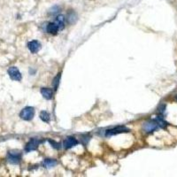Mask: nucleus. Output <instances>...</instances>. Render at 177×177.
I'll return each mask as SVG.
<instances>
[{
	"label": "nucleus",
	"mask_w": 177,
	"mask_h": 177,
	"mask_svg": "<svg viewBox=\"0 0 177 177\" xmlns=\"http://www.w3.org/2000/svg\"><path fill=\"white\" fill-rule=\"evenodd\" d=\"M58 27H59V29H63L65 27V17L63 15H59L57 16L56 20L54 21Z\"/></svg>",
	"instance_id": "9b49d317"
},
{
	"label": "nucleus",
	"mask_w": 177,
	"mask_h": 177,
	"mask_svg": "<svg viewBox=\"0 0 177 177\" xmlns=\"http://www.w3.org/2000/svg\"><path fill=\"white\" fill-rule=\"evenodd\" d=\"M40 144V141L38 139H31L27 144L26 147H25V151H35V150H36L37 149V147H38V145Z\"/></svg>",
	"instance_id": "39448f33"
},
{
	"label": "nucleus",
	"mask_w": 177,
	"mask_h": 177,
	"mask_svg": "<svg viewBox=\"0 0 177 177\" xmlns=\"http://www.w3.org/2000/svg\"><path fill=\"white\" fill-rule=\"evenodd\" d=\"M27 48L32 53H38V51L41 49V44L36 40H33V41L28 42Z\"/></svg>",
	"instance_id": "0eeeda50"
},
{
	"label": "nucleus",
	"mask_w": 177,
	"mask_h": 177,
	"mask_svg": "<svg viewBox=\"0 0 177 177\" xmlns=\"http://www.w3.org/2000/svg\"><path fill=\"white\" fill-rule=\"evenodd\" d=\"M49 143L51 144V145L53 146L54 149H57V150H59V148H60V146H61V144L55 142V141H53V140H51V139L49 140Z\"/></svg>",
	"instance_id": "dca6fc26"
},
{
	"label": "nucleus",
	"mask_w": 177,
	"mask_h": 177,
	"mask_svg": "<svg viewBox=\"0 0 177 177\" xmlns=\"http://www.w3.org/2000/svg\"><path fill=\"white\" fill-rule=\"evenodd\" d=\"M155 121L157 122L158 126L160 127V128H162V129H165V128L167 126V123L165 121L164 119L162 118V117H160V116H158V117L155 119Z\"/></svg>",
	"instance_id": "ddd939ff"
},
{
	"label": "nucleus",
	"mask_w": 177,
	"mask_h": 177,
	"mask_svg": "<svg viewBox=\"0 0 177 177\" xmlns=\"http://www.w3.org/2000/svg\"><path fill=\"white\" fill-rule=\"evenodd\" d=\"M41 93L43 95V97L45 99H53V91L51 90V89H48V88H43L41 90Z\"/></svg>",
	"instance_id": "9d476101"
},
{
	"label": "nucleus",
	"mask_w": 177,
	"mask_h": 177,
	"mask_svg": "<svg viewBox=\"0 0 177 177\" xmlns=\"http://www.w3.org/2000/svg\"><path fill=\"white\" fill-rule=\"evenodd\" d=\"M59 12V8L58 6L53 7L51 10H50V13H57Z\"/></svg>",
	"instance_id": "f3484780"
},
{
	"label": "nucleus",
	"mask_w": 177,
	"mask_h": 177,
	"mask_svg": "<svg viewBox=\"0 0 177 177\" xmlns=\"http://www.w3.org/2000/svg\"><path fill=\"white\" fill-rule=\"evenodd\" d=\"M8 74L10 76V78L13 80V81H20L22 76H21V74L19 71V69L16 67V66H11L9 69H8Z\"/></svg>",
	"instance_id": "20e7f679"
},
{
	"label": "nucleus",
	"mask_w": 177,
	"mask_h": 177,
	"mask_svg": "<svg viewBox=\"0 0 177 177\" xmlns=\"http://www.w3.org/2000/svg\"><path fill=\"white\" fill-rule=\"evenodd\" d=\"M129 131V129H127L124 126H119V127H115V128H113V129L106 130L105 136H106V137H112V136H114V135H117V134L125 133V132Z\"/></svg>",
	"instance_id": "f03ea898"
},
{
	"label": "nucleus",
	"mask_w": 177,
	"mask_h": 177,
	"mask_svg": "<svg viewBox=\"0 0 177 177\" xmlns=\"http://www.w3.org/2000/svg\"><path fill=\"white\" fill-rule=\"evenodd\" d=\"M157 122L155 121V120H148L146 122H144L143 125V129L144 132L146 133H152L153 131H155L158 129Z\"/></svg>",
	"instance_id": "7ed1b4c3"
},
{
	"label": "nucleus",
	"mask_w": 177,
	"mask_h": 177,
	"mask_svg": "<svg viewBox=\"0 0 177 177\" xmlns=\"http://www.w3.org/2000/svg\"><path fill=\"white\" fill-rule=\"evenodd\" d=\"M60 75H61V74L59 73V74H58V75H57L55 78L53 79V87H54V90H57V89H58V87H59V80H60Z\"/></svg>",
	"instance_id": "2eb2a0df"
},
{
	"label": "nucleus",
	"mask_w": 177,
	"mask_h": 177,
	"mask_svg": "<svg viewBox=\"0 0 177 177\" xmlns=\"http://www.w3.org/2000/svg\"><path fill=\"white\" fill-rule=\"evenodd\" d=\"M35 116V109L31 106L23 108L20 113V117L24 120H31Z\"/></svg>",
	"instance_id": "f257e3e1"
},
{
	"label": "nucleus",
	"mask_w": 177,
	"mask_h": 177,
	"mask_svg": "<svg viewBox=\"0 0 177 177\" xmlns=\"http://www.w3.org/2000/svg\"><path fill=\"white\" fill-rule=\"evenodd\" d=\"M47 31L50 34L56 35V34L58 33V31H59V27H58V25L55 22H50L47 25Z\"/></svg>",
	"instance_id": "1a4fd4ad"
},
{
	"label": "nucleus",
	"mask_w": 177,
	"mask_h": 177,
	"mask_svg": "<svg viewBox=\"0 0 177 177\" xmlns=\"http://www.w3.org/2000/svg\"><path fill=\"white\" fill-rule=\"evenodd\" d=\"M77 144H78V141L75 138L73 137H68L65 139V141L63 143V146L65 149H70Z\"/></svg>",
	"instance_id": "6e6552de"
},
{
	"label": "nucleus",
	"mask_w": 177,
	"mask_h": 177,
	"mask_svg": "<svg viewBox=\"0 0 177 177\" xmlns=\"http://www.w3.org/2000/svg\"><path fill=\"white\" fill-rule=\"evenodd\" d=\"M20 160V151L18 152H14V151H11L9 152L8 155V161L12 164H18Z\"/></svg>",
	"instance_id": "423d86ee"
},
{
	"label": "nucleus",
	"mask_w": 177,
	"mask_h": 177,
	"mask_svg": "<svg viewBox=\"0 0 177 177\" xmlns=\"http://www.w3.org/2000/svg\"><path fill=\"white\" fill-rule=\"evenodd\" d=\"M40 118L41 120H43V121H44V122H49L50 121V114L47 112L46 111H43L41 112V113H40Z\"/></svg>",
	"instance_id": "4468645a"
},
{
	"label": "nucleus",
	"mask_w": 177,
	"mask_h": 177,
	"mask_svg": "<svg viewBox=\"0 0 177 177\" xmlns=\"http://www.w3.org/2000/svg\"><path fill=\"white\" fill-rule=\"evenodd\" d=\"M57 164H58L57 160L52 159V158H46V159H44V166H45L46 168H52L53 166H55Z\"/></svg>",
	"instance_id": "f8f14e48"
},
{
	"label": "nucleus",
	"mask_w": 177,
	"mask_h": 177,
	"mask_svg": "<svg viewBox=\"0 0 177 177\" xmlns=\"http://www.w3.org/2000/svg\"><path fill=\"white\" fill-rule=\"evenodd\" d=\"M175 99H176V100H177V96H176V98H175Z\"/></svg>",
	"instance_id": "a211bd4d"
}]
</instances>
